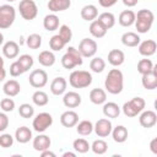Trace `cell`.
Masks as SVG:
<instances>
[{
	"label": "cell",
	"instance_id": "obj_1",
	"mask_svg": "<svg viewBox=\"0 0 157 157\" xmlns=\"http://www.w3.org/2000/svg\"><path fill=\"white\" fill-rule=\"evenodd\" d=\"M105 90L112 94H119L124 87V76L119 69H112L104 81Z\"/></svg>",
	"mask_w": 157,
	"mask_h": 157
},
{
	"label": "cell",
	"instance_id": "obj_2",
	"mask_svg": "<svg viewBox=\"0 0 157 157\" xmlns=\"http://www.w3.org/2000/svg\"><path fill=\"white\" fill-rule=\"evenodd\" d=\"M155 20V15L151 10L147 9H142L140 10L137 13H135V27L137 29L139 33H147L153 23Z\"/></svg>",
	"mask_w": 157,
	"mask_h": 157
},
{
	"label": "cell",
	"instance_id": "obj_3",
	"mask_svg": "<svg viewBox=\"0 0 157 157\" xmlns=\"http://www.w3.org/2000/svg\"><path fill=\"white\" fill-rule=\"evenodd\" d=\"M69 82L74 88H86L92 83V75L85 70H75L70 74Z\"/></svg>",
	"mask_w": 157,
	"mask_h": 157
},
{
	"label": "cell",
	"instance_id": "obj_4",
	"mask_svg": "<svg viewBox=\"0 0 157 157\" xmlns=\"http://www.w3.org/2000/svg\"><path fill=\"white\" fill-rule=\"evenodd\" d=\"M83 60H82V55L78 53V50L74 47H69L66 53L63 55L61 58V65L64 69H74L75 66L82 65Z\"/></svg>",
	"mask_w": 157,
	"mask_h": 157
},
{
	"label": "cell",
	"instance_id": "obj_5",
	"mask_svg": "<svg viewBox=\"0 0 157 157\" xmlns=\"http://www.w3.org/2000/svg\"><path fill=\"white\" fill-rule=\"evenodd\" d=\"M146 105V102L144 98L141 97H134L131 101L129 102H125L124 105H123V113L126 115V117H136L137 114H140Z\"/></svg>",
	"mask_w": 157,
	"mask_h": 157
},
{
	"label": "cell",
	"instance_id": "obj_6",
	"mask_svg": "<svg viewBox=\"0 0 157 157\" xmlns=\"http://www.w3.org/2000/svg\"><path fill=\"white\" fill-rule=\"evenodd\" d=\"M16 18V10L13 6L4 4L0 6V29H6L12 26Z\"/></svg>",
	"mask_w": 157,
	"mask_h": 157
},
{
	"label": "cell",
	"instance_id": "obj_7",
	"mask_svg": "<svg viewBox=\"0 0 157 157\" xmlns=\"http://www.w3.org/2000/svg\"><path fill=\"white\" fill-rule=\"evenodd\" d=\"M18 10H20V15L22 16V18L27 21L34 20L38 13L37 4L33 0H21L18 4Z\"/></svg>",
	"mask_w": 157,
	"mask_h": 157
},
{
	"label": "cell",
	"instance_id": "obj_8",
	"mask_svg": "<svg viewBox=\"0 0 157 157\" xmlns=\"http://www.w3.org/2000/svg\"><path fill=\"white\" fill-rule=\"evenodd\" d=\"M52 124H53V117L49 113L43 112V113L37 114V117L33 119L32 126H33L34 131H37V132H44Z\"/></svg>",
	"mask_w": 157,
	"mask_h": 157
},
{
	"label": "cell",
	"instance_id": "obj_9",
	"mask_svg": "<svg viewBox=\"0 0 157 157\" xmlns=\"http://www.w3.org/2000/svg\"><path fill=\"white\" fill-rule=\"evenodd\" d=\"M29 85L34 88H42L48 82V74L42 69H36L29 74Z\"/></svg>",
	"mask_w": 157,
	"mask_h": 157
},
{
	"label": "cell",
	"instance_id": "obj_10",
	"mask_svg": "<svg viewBox=\"0 0 157 157\" xmlns=\"http://www.w3.org/2000/svg\"><path fill=\"white\" fill-rule=\"evenodd\" d=\"M78 53L82 55V58H91L97 52V43L94 39L91 38H83L81 39L78 44Z\"/></svg>",
	"mask_w": 157,
	"mask_h": 157
},
{
	"label": "cell",
	"instance_id": "obj_11",
	"mask_svg": "<svg viewBox=\"0 0 157 157\" xmlns=\"http://www.w3.org/2000/svg\"><path fill=\"white\" fill-rule=\"evenodd\" d=\"M112 123H110V120H108V119H99L97 123H96V125L93 126V130H94V132L97 134V136L98 137H107L110 132H112Z\"/></svg>",
	"mask_w": 157,
	"mask_h": 157
},
{
	"label": "cell",
	"instance_id": "obj_12",
	"mask_svg": "<svg viewBox=\"0 0 157 157\" xmlns=\"http://www.w3.org/2000/svg\"><path fill=\"white\" fill-rule=\"evenodd\" d=\"M156 69L157 67L153 66V69L150 72L142 75L141 82H142L144 88H146V90H155L157 87V70Z\"/></svg>",
	"mask_w": 157,
	"mask_h": 157
},
{
	"label": "cell",
	"instance_id": "obj_13",
	"mask_svg": "<svg viewBox=\"0 0 157 157\" xmlns=\"http://www.w3.org/2000/svg\"><path fill=\"white\" fill-rule=\"evenodd\" d=\"M139 121H140V125L142 128H147V129L152 128L157 123V114L153 110H145L141 113Z\"/></svg>",
	"mask_w": 157,
	"mask_h": 157
},
{
	"label": "cell",
	"instance_id": "obj_14",
	"mask_svg": "<svg viewBox=\"0 0 157 157\" xmlns=\"http://www.w3.org/2000/svg\"><path fill=\"white\" fill-rule=\"evenodd\" d=\"M60 123L65 128H72L78 123V114L74 110H66L61 114Z\"/></svg>",
	"mask_w": 157,
	"mask_h": 157
},
{
	"label": "cell",
	"instance_id": "obj_15",
	"mask_svg": "<svg viewBox=\"0 0 157 157\" xmlns=\"http://www.w3.org/2000/svg\"><path fill=\"white\" fill-rule=\"evenodd\" d=\"M157 44L153 39H146L142 43H139V53L144 56H151L156 53Z\"/></svg>",
	"mask_w": 157,
	"mask_h": 157
},
{
	"label": "cell",
	"instance_id": "obj_16",
	"mask_svg": "<svg viewBox=\"0 0 157 157\" xmlns=\"http://www.w3.org/2000/svg\"><path fill=\"white\" fill-rule=\"evenodd\" d=\"M63 103L67 108H76L81 104V96L74 91L66 92L63 97Z\"/></svg>",
	"mask_w": 157,
	"mask_h": 157
},
{
	"label": "cell",
	"instance_id": "obj_17",
	"mask_svg": "<svg viewBox=\"0 0 157 157\" xmlns=\"http://www.w3.org/2000/svg\"><path fill=\"white\" fill-rule=\"evenodd\" d=\"M52 145L50 137L44 134H39L37 137L33 139V148L38 152H42L44 150H48Z\"/></svg>",
	"mask_w": 157,
	"mask_h": 157
},
{
	"label": "cell",
	"instance_id": "obj_18",
	"mask_svg": "<svg viewBox=\"0 0 157 157\" xmlns=\"http://www.w3.org/2000/svg\"><path fill=\"white\" fill-rule=\"evenodd\" d=\"M66 80L64 77H55L50 83V91L55 96H60L66 91Z\"/></svg>",
	"mask_w": 157,
	"mask_h": 157
},
{
	"label": "cell",
	"instance_id": "obj_19",
	"mask_svg": "<svg viewBox=\"0 0 157 157\" xmlns=\"http://www.w3.org/2000/svg\"><path fill=\"white\" fill-rule=\"evenodd\" d=\"M18 52H20L18 44L16 42H13V40L6 42L4 44V47H2V53L7 59H15L18 55Z\"/></svg>",
	"mask_w": 157,
	"mask_h": 157
},
{
	"label": "cell",
	"instance_id": "obj_20",
	"mask_svg": "<svg viewBox=\"0 0 157 157\" xmlns=\"http://www.w3.org/2000/svg\"><path fill=\"white\" fill-rule=\"evenodd\" d=\"M125 61V55L120 49H112L108 53V63L113 66H120Z\"/></svg>",
	"mask_w": 157,
	"mask_h": 157
},
{
	"label": "cell",
	"instance_id": "obj_21",
	"mask_svg": "<svg viewBox=\"0 0 157 157\" xmlns=\"http://www.w3.org/2000/svg\"><path fill=\"white\" fill-rule=\"evenodd\" d=\"M2 91L6 96L9 97H15L20 93L21 91V86L20 83L16 81V80H9L4 83V87H2Z\"/></svg>",
	"mask_w": 157,
	"mask_h": 157
},
{
	"label": "cell",
	"instance_id": "obj_22",
	"mask_svg": "<svg viewBox=\"0 0 157 157\" xmlns=\"http://www.w3.org/2000/svg\"><path fill=\"white\" fill-rule=\"evenodd\" d=\"M15 139L20 144H27L32 139V130L28 126H20L15 131Z\"/></svg>",
	"mask_w": 157,
	"mask_h": 157
},
{
	"label": "cell",
	"instance_id": "obj_23",
	"mask_svg": "<svg viewBox=\"0 0 157 157\" xmlns=\"http://www.w3.org/2000/svg\"><path fill=\"white\" fill-rule=\"evenodd\" d=\"M107 28L98 21V20H93L91 21V25H90V33L94 37V38H102L107 34Z\"/></svg>",
	"mask_w": 157,
	"mask_h": 157
},
{
	"label": "cell",
	"instance_id": "obj_24",
	"mask_svg": "<svg viewBox=\"0 0 157 157\" xmlns=\"http://www.w3.org/2000/svg\"><path fill=\"white\" fill-rule=\"evenodd\" d=\"M110 134L113 136V140L118 144H123L128 139V130L124 125H117L114 129H112Z\"/></svg>",
	"mask_w": 157,
	"mask_h": 157
},
{
	"label": "cell",
	"instance_id": "obj_25",
	"mask_svg": "<svg viewBox=\"0 0 157 157\" xmlns=\"http://www.w3.org/2000/svg\"><path fill=\"white\" fill-rule=\"evenodd\" d=\"M71 5L70 0H49L48 2V9L52 12H59V11H64L67 10Z\"/></svg>",
	"mask_w": 157,
	"mask_h": 157
},
{
	"label": "cell",
	"instance_id": "obj_26",
	"mask_svg": "<svg viewBox=\"0 0 157 157\" xmlns=\"http://www.w3.org/2000/svg\"><path fill=\"white\" fill-rule=\"evenodd\" d=\"M90 101L93 104H103L107 101V93L102 88H93L90 92Z\"/></svg>",
	"mask_w": 157,
	"mask_h": 157
},
{
	"label": "cell",
	"instance_id": "obj_27",
	"mask_svg": "<svg viewBox=\"0 0 157 157\" xmlns=\"http://www.w3.org/2000/svg\"><path fill=\"white\" fill-rule=\"evenodd\" d=\"M103 114L107 117V118H118L119 114H120V108L117 103L114 102H108L105 103L104 102V105H103Z\"/></svg>",
	"mask_w": 157,
	"mask_h": 157
},
{
	"label": "cell",
	"instance_id": "obj_28",
	"mask_svg": "<svg viewBox=\"0 0 157 157\" xmlns=\"http://www.w3.org/2000/svg\"><path fill=\"white\" fill-rule=\"evenodd\" d=\"M118 21H119L120 26H123V27H130L135 22V12L131 11V10H125V11L120 12Z\"/></svg>",
	"mask_w": 157,
	"mask_h": 157
},
{
	"label": "cell",
	"instance_id": "obj_29",
	"mask_svg": "<svg viewBox=\"0 0 157 157\" xmlns=\"http://www.w3.org/2000/svg\"><path fill=\"white\" fill-rule=\"evenodd\" d=\"M121 43L125 47H137L140 43V37L135 32H125L121 36Z\"/></svg>",
	"mask_w": 157,
	"mask_h": 157
},
{
	"label": "cell",
	"instance_id": "obj_30",
	"mask_svg": "<svg viewBox=\"0 0 157 157\" xmlns=\"http://www.w3.org/2000/svg\"><path fill=\"white\" fill-rule=\"evenodd\" d=\"M38 61L43 66H53L55 63V55L50 50H43L38 55Z\"/></svg>",
	"mask_w": 157,
	"mask_h": 157
},
{
	"label": "cell",
	"instance_id": "obj_31",
	"mask_svg": "<svg viewBox=\"0 0 157 157\" xmlns=\"http://www.w3.org/2000/svg\"><path fill=\"white\" fill-rule=\"evenodd\" d=\"M98 16V10L94 5H85L81 10V17L85 21H93Z\"/></svg>",
	"mask_w": 157,
	"mask_h": 157
},
{
	"label": "cell",
	"instance_id": "obj_32",
	"mask_svg": "<svg viewBox=\"0 0 157 157\" xmlns=\"http://www.w3.org/2000/svg\"><path fill=\"white\" fill-rule=\"evenodd\" d=\"M43 26L47 31H55L59 28V17L54 13L47 15L43 20Z\"/></svg>",
	"mask_w": 157,
	"mask_h": 157
},
{
	"label": "cell",
	"instance_id": "obj_33",
	"mask_svg": "<svg viewBox=\"0 0 157 157\" xmlns=\"http://www.w3.org/2000/svg\"><path fill=\"white\" fill-rule=\"evenodd\" d=\"M98 21H99L107 29H109V28L114 27V25H115V16H114L112 12H102V13L98 16Z\"/></svg>",
	"mask_w": 157,
	"mask_h": 157
},
{
	"label": "cell",
	"instance_id": "obj_34",
	"mask_svg": "<svg viewBox=\"0 0 157 157\" xmlns=\"http://www.w3.org/2000/svg\"><path fill=\"white\" fill-rule=\"evenodd\" d=\"M76 131L82 136H87L93 131V124L90 120H82L76 124Z\"/></svg>",
	"mask_w": 157,
	"mask_h": 157
},
{
	"label": "cell",
	"instance_id": "obj_35",
	"mask_svg": "<svg viewBox=\"0 0 157 157\" xmlns=\"http://www.w3.org/2000/svg\"><path fill=\"white\" fill-rule=\"evenodd\" d=\"M32 101H33V103H34L36 105H38V107H44V105L48 104L49 98H48V94H47L45 92H43V91H36V92L32 94Z\"/></svg>",
	"mask_w": 157,
	"mask_h": 157
},
{
	"label": "cell",
	"instance_id": "obj_36",
	"mask_svg": "<svg viewBox=\"0 0 157 157\" xmlns=\"http://www.w3.org/2000/svg\"><path fill=\"white\" fill-rule=\"evenodd\" d=\"M72 147H74V150H75L76 152H78V153H86V152H88V150L91 148L88 141L85 140V139H76V140L72 142Z\"/></svg>",
	"mask_w": 157,
	"mask_h": 157
},
{
	"label": "cell",
	"instance_id": "obj_37",
	"mask_svg": "<svg viewBox=\"0 0 157 157\" xmlns=\"http://www.w3.org/2000/svg\"><path fill=\"white\" fill-rule=\"evenodd\" d=\"M91 150H92L96 155H103V153H105L107 150H108V144H107L104 140H101V139L94 140L93 144H92V146H91Z\"/></svg>",
	"mask_w": 157,
	"mask_h": 157
},
{
	"label": "cell",
	"instance_id": "obj_38",
	"mask_svg": "<svg viewBox=\"0 0 157 157\" xmlns=\"http://www.w3.org/2000/svg\"><path fill=\"white\" fill-rule=\"evenodd\" d=\"M49 45H50V49H53L54 52H60L65 45L66 43L64 42V39L59 36V34H55L50 38L49 40Z\"/></svg>",
	"mask_w": 157,
	"mask_h": 157
},
{
	"label": "cell",
	"instance_id": "obj_39",
	"mask_svg": "<svg viewBox=\"0 0 157 157\" xmlns=\"http://www.w3.org/2000/svg\"><path fill=\"white\" fill-rule=\"evenodd\" d=\"M90 69H91L93 72L99 74V72H102V71L105 69V61H104L102 58L96 56V58H93V59L91 60V63H90Z\"/></svg>",
	"mask_w": 157,
	"mask_h": 157
},
{
	"label": "cell",
	"instance_id": "obj_40",
	"mask_svg": "<svg viewBox=\"0 0 157 157\" xmlns=\"http://www.w3.org/2000/svg\"><path fill=\"white\" fill-rule=\"evenodd\" d=\"M26 44L31 49H38L42 45V37L39 34H37V33H32V34H29L27 37Z\"/></svg>",
	"mask_w": 157,
	"mask_h": 157
},
{
	"label": "cell",
	"instance_id": "obj_41",
	"mask_svg": "<svg viewBox=\"0 0 157 157\" xmlns=\"http://www.w3.org/2000/svg\"><path fill=\"white\" fill-rule=\"evenodd\" d=\"M152 69H153V63H152L150 59H141V60L137 63V71H139L141 75L150 72Z\"/></svg>",
	"mask_w": 157,
	"mask_h": 157
},
{
	"label": "cell",
	"instance_id": "obj_42",
	"mask_svg": "<svg viewBox=\"0 0 157 157\" xmlns=\"http://www.w3.org/2000/svg\"><path fill=\"white\" fill-rule=\"evenodd\" d=\"M18 114H20L22 118H25V119H29V118H32L33 114H34V108H33L31 104H28V103H23V104H21L20 108H18Z\"/></svg>",
	"mask_w": 157,
	"mask_h": 157
},
{
	"label": "cell",
	"instance_id": "obj_43",
	"mask_svg": "<svg viewBox=\"0 0 157 157\" xmlns=\"http://www.w3.org/2000/svg\"><path fill=\"white\" fill-rule=\"evenodd\" d=\"M17 61L21 64V66H22V69H23L25 72L28 71V70L33 66V58H32L31 55H28V54L21 55V56L17 59Z\"/></svg>",
	"mask_w": 157,
	"mask_h": 157
},
{
	"label": "cell",
	"instance_id": "obj_44",
	"mask_svg": "<svg viewBox=\"0 0 157 157\" xmlns=\"http://www.w3.org/2000/svg\"><path fill=\"white\" fill-rule=\"evenodd\" d=\"M59 36L64 39V42L67 44L71 38H72V32H71V28L67 26V25H61L60 28H59Z\"/></svg>",
	"mask_w": 157,
	"mask_h": 157
},
{
	"label": "cell",
	"instance_id": "obj_45",
	"mask_svg": "<svg viewBox=\"0 0 157 157\" xmlns=\"http://www.w3.org/2000/svg\"><path fill=\"white\" fill-rule=\"evenodd\" d=\"M25 71H23V69H22V66H21V64L16 60V61H13L11 65H10V75L11 76H13V77H17V76H20V75H22Z\"/></svg>",
	"mask_w": 157,
	"mask_h": 157
},
{
	"label": "cell",
	"instance_id": "obj_46",
	"mask_svg": "<svg viewBox=\"0 0 157 157\" xmlns=\"http://www.w3.org/2000/svg\"><path fill=\"white\" fill-rule=\"evenodd\" d=\"M0 107L4 112H12L15 108V102L11 98H4L0 102Z\"/></svg>",
	"mask_w": 157,
	"mask_h": 157
},
{
	"label": "cell",
	"instance_id": "obj_47",
	"mask_svg": "<svg viewBox=\"0 0 157 157\" xmlns=\"http://www.w3.org/2000/svg\"><path fill=\"white\" fill-rule=\"evenodd\" d=\"M12 144H13V137L10 134H2V135H0V146L1 147H4V148L11 147Z\"/></svg>",
	"mask_w": 157,
	"mask_h": 157
},
{
	"label": "cell",
	"instance_id": "obj_48",
	"mask_svg": "<svg viewBox=\"0 0 157 157\" xmlns=\"http://www.w3.org/2000/svg\"><path fill=\"white\" fill-rule=\"evenodd\" d=\"M9 126V118L5 113H0V131L6 130V128Z\"/></svg>",
	"mask_w": 157,
	"mask_h": 157
},
{
	"label": "cell",
	"instance_id": "obj_49",
	"mask_svg": "<svg viewBox=\"0 0 157 157\" xmlns=\"http://www.w3.org/2000/svg\"><path fill=\"white\" fill-rule=\"evenodd\" d=\"M117 1H118V0H98V4H99L102 7L108 9V7H112L113 5H115Z\"/></svg>",
	"mask_w": 157,
	"mask_h": 157
},
{
	"label": "cell",
	"instance_id": "obj_50",
	"mask_svg": "<svg viewBox=\"0 0 157 157\" xmlns=\"http://www.w3.org/2000/svg\"><path fill=\"white\" fill-rule=\"evenodd\" d=\"M150 150L152 151V153L157 155V139H152L151 142H150Z\"/></svg>",
	"mask_w": 157,
	"mask_h": 157
},
{
	"label": "cell",
	"instance_id": "obj_51",
	"mask_svg": "<svg viewBox=\"0 0 157 157\" xmlns=\"http://www.w3.org/2000/svg\"><path fill=\"white\" fill-rule=\"evenodd\" d=\"M40 156H42V157H55V153L52 152V151H49V148H48V150L42 151V152H40Z\"/></svg>",
	"mask_w": 157,
	"mask_h": 157
},
{
	"label": "cell",
	"instance_id": "obj_52",
	"mask_svg": "<svg viewBox=\"0 0 157 157\" xmlns=\"http://www.w3.org/2000/svg\"><path fill=\"white\" fill-rule=\"evenodd\" d=\"M137 1L139 0H123V4L125 6H128V7H132V6H135L137 4Z\"/></svg>",
	"mask_w": 157,
	"mask_h": 157
},
{
	"label": "cell",
	"instance_id": "obj_53",
	"mask_svg": "<svg viewBox=\"0 0 157 157\" xmlns=\"http://www.w3.org/2000/svg\"><path fill=\"white\" fill-rule=\"evenodd\" d=\"M5 77H6V71H5L4 66H1V67H0V82H1Z\"/></svg>",
	"mask_w": 157,
	"mask_h": 157
},
{
	"label": "cell",
	"instance_id": "obj_54",
	"mask_svg": "<svg viewBox=\"0 0 157 157\" xmlns=\"http://www.w3.org/2000/svg\"><path fill=\"white\" fill-rule=\"evenodd\" d=\"M76 156V153H74V152H64V155H63V157H75Z\"/></svg>",
	"mask_w": 157,
	"mask_h": 157
},
{
	"label": "cell",
	"instance_id": "obj_55",
	"mask_svg": "<svg viewBox=\"0 0 157 157\" xmlns=\"http://www.w3.org/2000/svg\"><path fill=\"white\" fill-rule=\"evenodd\" d=\"M2 42H4V36H2V33H0V45L2 44Z\"/></svg>",
	"mask_w": 157,
	"mask_h": 157
},
{
	"label": "cell",
	"instance_id": "obj_56",
	"mask_svg": "<svg viewBox=\"0 0 157 157\" xmlns=\"http://www.w3.org/2000/svg\"><path fill=\"white\" fill-rule=\"evenodd\" d=\"M1 66H4V59L0 56V67H1Z\"/></svg>",
	"mask_w": 157,
	"mask_h": 157
},
{
	"label": "cell",
	"instance_id": "obj_57",
	"mask_svg": "<svg viewBox=\"0 0 157 157\" xmlns=\"http://www.w3.org/2000/svg\"><path fill=\"white\" fill-rule=\"evenodd\" d=\"M6 1H9V2H12V1H15V0H6Z\"/></svg>",
	"mask_w": 157,
	"mask_h": 157
}]
</instances>
